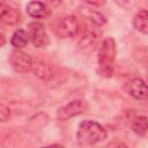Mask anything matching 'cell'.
<instances>
[{"label": "cell", "instance_id": "4", "mask_svg": "<svg viewBox=\"0 0 148 148\" xmlns=\"http://www.w3.org/2000/svg\"><path fill=\"white\" fill-rule=\"evenodd\" d=\"M9 64L13 69L20 74H25L32 71V58L21 50H14L9 54Z\"/></svg>", "mask_w": 148, "mask_h": 148}, {"label": "cell", "instance_id": "1", "mask_svg": "<svg viewBox=\"0 0 148 148\" xmlns=\"http://www.w3.org/2000/svg\"><path fill=\"white\" fill-rule=\"evenodd\" d=\"M117 54L116 42L112 37H108L102 42V45L98 50L97 56V72L101 76L111 77L114 69V61Z\"/></svg>", "mask_w": 148, "mask_h": 148}, {"label": "cell", "instance_id": "3", "mask_svg": "<svg viewBox=\"0 0 148 148\" xmlns=\"http://www.w3.org/2000/svg\"><path fill=\"white\" fill-rule=\"evenodd\" d=\"M80 30V24L74 16H64L56 21L53 25V31L61 38H72L77 35Z\"/></svg>", "mask_w": 148, "mask_h": 148}, {"label": "cell", "instance_id": "11", "mask_svg": "<svg viewBox=\"0 0 148 148\" xmlns=\"http://www.w3.org/2000/svg\"><path fill=\"white\" fill-rule=\"evenodd\" d=\"M28 42H29V34L23 29L15 30V32L12 35V38H10L12 46H14L17 50L24 47L28 44Z\"/></svg>", "mask_w": 148, "mask_h": 148}, {"label": "cell", "instance_id": "17", "mask_svg": "<svg viewBox=\"0 0 148 148\" xmlns=\"http://www.w3.org/2000/svg\"><path fill=\"white\" fill-rule=\"evenodd\" d=\"M40 148H65L64 146L59 145V143H53V145H49V146H44V147H40Z\"/></svg>", "mask_w": 148, "mask_h": 148}, {"label": "cell", "instance_id": "16", "mask_svg": "<svg viewBox=\"0 0 148 148\" xmlns=\"http://www.w3.org/2000/svg\"><path fill=\"white\" fill-rule=\"evenodd\" d=\"M106 148H130L127 145H125L124 142H119V141H113L111 143L108 145Z\"/></svg>", "mask_w": 148, "mask_h": 148}, {"label": "cell", "instance_id": "10", "mask_svg": "<svg viewBox=\"0 0 148 148\" xmlns=\"http://www.w3.org/2000/svg\"><path fill=\"white\" fill-rule=\"evenodd\" d=\"M133 27L138 31L148 35V10L147 9H141L134 15Z\"/></svg>", "mask_w": 148, "mask_h": 148}, {"label": "cell", "instance_id": "15", "mask_svg": "<svg viewBox=\"0 0 148 148\" xmlns=\"http://www.w3.org/2000/svg\"><path fill=\"white\" fill-rule=\"evenodd\" d=\"M9 117H10V109L6 106L5 104H1L0 105V120L5 123L9 119Z\"/></svg>", "mask_w": 148, "mask_h": 148}, {"label": "cell", "instance_id": "13", "mask_svg": "<svg viewBox=\"0 0 148 148\" xmlns=\"http://www.w3.org/2000/svg\"><path fill=\"white\" fill-rule=\"evenodd\" d=\"M132 131L138 135H145L148 132V118L145 116L135 117L132 121Z\"/></svg>", "mask_w": 148, "mask_h": 148}, {"label": "cell", "instance_id": "12", "mask_svg": "<svg viewBox=\"0 0 148 148\" xmlns=\"http://www.w3.org/2000/svg\"><path fill=\"white\" fill-rule=\"evenodd\" d=\"M32 72L35 73L36 76L43 79V80H50L53 76V73L51 71V67L43 62V61H34V66H32Z\"/></svg>", "mask_w": 148, "mask_h": 148}, {"label": "cell", "instance_id": "6", "mask_svg": "<svg viewBox=\"0 0 148 148\" xmlns=\"http://www.w3.org/2000/svg\"><path fill=\"white\" fill-rule=\"evenodd\" d=\"M29 37L36 47H45L49 44V37L44 29V25L39 22H31L28 25Z\"/></svg>", "mask_w": 148, "mask_h": 148}, {"label": "cell", "instance_id": "14", "mask_svg": "<svg viewBox=\"0 0 148 148\" xmlns=\"http://www.w3.org/2000/svg\"><path fill=\"white\" fill-rule=\"evenodd\" d=\"M89 20L96 25H103L106 22V18L104 17V15L101 14L99 12H96V10L89 12Z\"/></svg>", "mask_w": 148, "mask_h": 148}, {"label": "cell", "instance_id": "9", "mask_svg": "<svg viewBox=\"0 0 148 148\" xmlns=\"http://www.w3.org/2000/svg\"><path fill=\"white\" fill-rule=\"evenodd\" d=\"M27 13L35 18H45L50 16L51 9L42 1H30L27 5Z\"/></svg>", "mask_w": 148, "mask_h": 148}, {"label": "cell", "instance_id": "2", "mask_svg": "<svg viewBox=\"0 0 148 148\" xmlns=\"http://www.w3.org/2000/svg\"><path fill=\"white\" fill-rule=\"evenodd\" d=\"M106 138V130L94 120H83L79 124L76 141L81 146H92Z\"/></svg>", "mask_w": 148, "mask_h": 148}, {"label": "cell", "instance_id": "8", "mask_svg": "<svg viewBox=\"0 0 148 148\" xmlns=\"http://www.w3.org/2000/svg\"><path fill=\"white\" fill-rule=\"evenodd\" d=\"M0 20L6 25H15L21 21V13L17 8L0 2Z\"/></svg>", "mask_w": 148, "mask_h": 148}, {"label": "cell", "instance_id": "5", "mask_svg": "<svg viewBox=\"0 0 148 148\" xmlns=\"http://www.w3.org/2000/svg\"><path fill=\"white\" fill-rule=\"evenodd\" d=\"M84 110H86V102L81 99H75L59 108L57 111V118L62 121L68 120L73 117L81 114L82 112H84Z\"/></svg>", "mask_w": 148, "mask_h": 148}, {"label": "cell", "instance_id": "7", "mask_svg": "<svg viewBox=\"0 0 148 148\" xmlns=\"http://www.w3.org/2000/svg\"><path fill=\"white\" fill-rule=\"evenodd\" d=\"M127 92L138 101L148 99V84L141 77H133L127 83Z\"/></svg>", "mask_w": 148, "mask_h": 148}]
</instances>
